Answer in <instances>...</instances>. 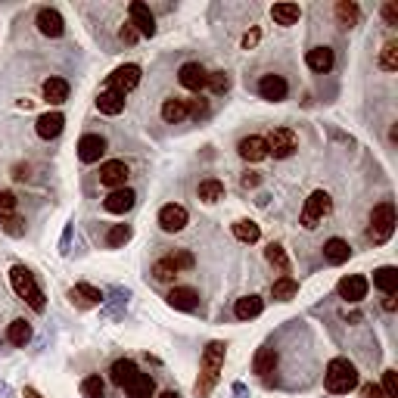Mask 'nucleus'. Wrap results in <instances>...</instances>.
<instances>
[{
  "label": "nucleus",
  "mask_w": 398,
  "mask_h": 398,
  "mask_svg": "<svg viewBox=\"0 0 398 398\" xmlns=\"http://www.w3.org/2000/svg\"><path fill=\"white\" fill-rule=\"evenodd\" d=\"M224 367V343H209L203 351V373L196 380V398H206L212 386L218 383V373Z\"/></svg>",
  "instance_id": "1"
},
{
  "label": "nucleus",
  "mask_w": 398,
  "mask_h": 398,
  "mask_svg": "<svg viewBox=\"0 0 398 398\" xmlns=\"http://www.w3.org/2000/svg\"><path fill=\"white\" fill-rule=\"evenodd\" d=\"M324 386L330 392H336V395H343V392H351L358 386V371L351 361H345V358H333L330 364H327V373H324Z\"/></svg>",
  "instance_id": "2"
},
{
  "label": "nucleus",
  "mask_w": 398,
  "mask_h": 398,
  "mask_svg": "<svg viewBox=\"0 0 398 398\" xmlns=\"http://www.w3.org/2000/svg\"><path fill=\"white\" fill-rule=\"evenodd\" d=\"M10 284H13L16 296H22L28 305H32L38 314H41L44 308H47V302H44V293L38 290V284H34V277L28 268H22V264H16L13 271H10Z\"/></svg>",
  "instance_id": "3"
},
{
  "label": "nucleus",
  "mask_w": 398,
  "mask_h": 398,
  "mask_svg": "<svg viewBox=\"0 0 398 398\" xmlns=\"http://www.w3.org/2000/svg\"><path fill=\"white\" fill-rule=\"evenodd\" d=\"M395 230V209L392 203H380L377 209L371 212V227H367V240L371 243H386Z\"/></svg>",
  "instance_id": "4"
},
{
  "label": "nucleus",
  "mask_w": 398,
  "mask_h": 398,
  "mask_svg": "<svg viewBox=\"0 0 398 398\" xmlns=\"http://www.w3.org/2000/svg\"><path fill=\"white\" fill-rule=\"evenodd\" d=\"M330 209H333V199L324 193V190H314V193L308 196V203H305V209H302V224L305 227H317V221H324L327 215H330Z\"/></svg>",
  "instance_id": "5"
},
{
  "label": "nucleus",
  "mask_w": 398,
  "mask_h": 398,
  "mask_svg": "<svg viewBox=\"0 0 398 398\" xmlns=\"http://www.w3.org/2000/svg\"><path fill=\"white\" fill-rule=\"evenodd\" d=\"M264 147H268V153H274L277 159H286V156L296 153L299 137L293 134L290 128H274V131L268 134V140H264Z\"/></svg>",
  "instance_id": "6"
},
{
  "label": "nucleus",
  "mask_w": 398,
  "mask_h": 398,
  "mask_svg": "<svg viewBox=\"0 0 398 398\" xmlns=\"http://www.w3.org/2000/svg\"><path fill=\"white\" fill-rule=\"evenodd\" d=\"M140 84V66H119L106 82V90H115V94H128Z\"/></svg>",
  "instance_id": "7"
},
{
  "label": "nucleus",
  "mask_w": 398,
  "mask_h": 398,
  "mask_svg": "<svg viewBox=\"0 0 398 398\" xmlns=\"http://www.w3.org/2000/svg\"><path fill=\"white\" fill-rule=\"evenodd\" d=\"M128 16H131L128 25L134 28L137 34H143V38H153V34H156V19H153V13H149L147 3H131Z\"/></svg>",
  "instance_id": "8"
},
{
  "label": "nucleus",
  "mask_w": 398,
  "mask_h": 398,
  "mask_svg": "<svg viewBox=\"0 0 398 398\" xmlns=\"http://www.w3.org/2000/svg\"><path fill=\"white\" fill-rule=\"evenodd\" d=\"M177 82L187 90H196V94H199V90L206 88V82H209V72H206L199 62H184L181 72H177Z\"/></svg>",
  "instance_id": "9"
},
{
  "label": "nucleus",
  "mask_w": 398,
  "mask_h": 398,
  "mask_svg": "<svg viewBox=\"0 0 398 398\" xmlns=\"http://www.w3.org/2000/svg\"><path fill=\"white\" fill-rule=\"evenodd\" d=\"M134 203H137V193H134V190L119 187V190H112V193L106 196V203H103V209H106V212H112V215H125V212H131V209H134Z\"/></svg>",
  "instance_id": "10"
},
{
  "label": "nucleus",
  "mask_w": 398,
  "mask_h": 398,
  "mask_svg": "<svg viewBox=\"0 0 398 398\" xmlns=\"http://www.w3.org/2000/svg\"><path fill=\"white\" fill-rule=\"evenodd\" d=\"M184 224H187V209L184 206H162L159 209V227L165 230V234H177V230H184Z\"/></svg>",
  "instance_id": "11"
},
{
  "label": "nucleus",
  "mask_w": 398,
  "mask_h": 398,
  "mask_svg": "<svg viewBox=\"0 0 398 398\" xmlns=\"http://www.w3.org/2000/svg\"><path fill=\"white\" fill-rule=\"evenodd\" d=\"M339 296L345 299V302H361V299L367 296V277H361V274H349V277H343L339 280Z\"/></svg>",
  "instance_id": "12"
},
{
  "label": "nucleus",
  "mask_w": 398,
  "mask_h": 398,
  "mask_svg": "<svg viewBox=\"0 0 398 398\" xmlns=\"http://www.w3.org/2000/svg\"><path fill=\"white\" fill-rule=\"evenodd\" d=\"M106 153V140H103L100 134H84L82 140H78V159L82 162H100V156Z\"/></svg>",
  "instance_id": "13"
},
{
  "label": "nucleus",
  "mask_w": 398,
  "mask_h": 398,
  "mask_svg": "<svg viewBox=\"0 0 398 398\" xmlns=\"http://www.w3.org/2000/svg\"><path fill=\"white\" fill-rule=\"evenodd\" d=\"M125 181H128V165L122 162V159H112V162H106L100 169V184H106V187H125Z\"/></svg>",
  "instance_id": "14"
},
{
  "label": "nucleus",
  "mask_w": 398,
  "mask_h": 398,
  "mask_svg": "<svg viewBox=\"0 0 398 398\" xmlns=\"http://www.w3.org/2000/svg\"><path fill=\"white\" fill-rule=\"evenodd\" d=\"M38 28H41V34H47V38H60V34L66 32V22H62V16L56 13V10L44 7L41 13H38Z\"/></svg>",
  "instance_id": "15"
},
{
  "label": "nucleus",
  "mask_w": 398,
  "mask_h": 398,
  "mask_svg": "<svg viewBox=\"0 0 398 398\" xmlns=\"http://www.w3.org/2000/svg\"><path fill=\"white\" fill-rule=\"evenodd\" d=\"M286 82L280 78V75H264L262 82H258V94L264 97V100H271V103H277V100H284L286 97Z\"/></svg>",
  "instance_id": "16"
},
{
  "label": "nucleus",
  "mask_w": 398,
  "mask_h": 398,
  "mask_svg": "<svg viewBox=\"0 0 398 398\" xmlns=\"http://www.w3.org/2000/svg\"><path fill=\"white\" fill-rule=\"evenodd\" d=\"M62 125H66V119H62V112H47L38 119V137H44V140H53V137L62 134Z\"/></svg>",
  "instance_id": "17"
},
{
  "label": "nucleus",
  "mask_w": 398,
  "mask_h": 398,
  "mask_svg": "<svg viewBox=\"0 0 398 398\" xmlns=\"http://www.w3.org/2000/svg\"><path fill=\"white\" fill-rule=\"evenodd\" d=\"M137 373H140V371H137V364L131 361V358H119V361L112 364V371H109V377H112V383L119 386V389H125Z\"/></svg>",
  "instance_id": "18"
},
{
  "label": "nucleus",
  "mask_w": 398,
  "mask_h": 398,
  "mask_svg": "<svg viewBox=\"0 0 398 398\" xmlns=\"http://www.w3.org/2000/svg\"><path fill=\"white\" fill-rule=\"evenodd\" d=\"M169 305L177 311H193L196 305H199V296H196V290H190V286H175V290L169 293Z\"/></svg>",
  "instance_id": "19"
},
{
  "label": "nucleus",
  "mask_w": 398,
  "mask_h": 398,
  "mask_svg": "<svg viewBox=\"0 0 398 398\" xmlns=\"http://www.w3.org/2000/svg\"><path fill=\"white\" fill-rule=\"evenodd\" d=\"M240 156L246 162H262L268 156V147H264V137H243L240 140Z\"/></svg>",
  "instance_id": "20"
},
{
  "label": "nucleus",
  "mask_w": 398,
  "mask_h": 398,
  "mask_svg": "<svg viewBox=\"0 0 398 398\" xmlns=\"http://www.w3.org/2000/svg\"><path fill=\"white\" fill-rule=\"evenodd\" d=\"M264 308V302L258 296H243V299H236L234 305V314L240 317V321H252V317H258Z\"/></svg>",
  "instance_id": "21"
},
{
  "label": "nucleus",
  "mask_w": 398,
  "mask_h": 398,
  "mask_svg": "<svg viewBox=\"0 0 398 398\" xmlns=\"http://www.w3.org/2000/svg\"><path fill=\"white\" fill-rule=\"evenodd\" d=\"M349 256H351V249H349V243H345V240H339V236L327 240V246H324V258H327L330 264H343V262H349Z\"/></svg>",
  "instance_id": "22"
},
{
  "label": "nucleus",
  "mask_w": 398,
  "mask_h": 398,
  "mask_svg": "<svg viewBox=\"0 0 398 398\" xmlns=\"http://www.w3.org/2000/svg\"><path fill=\"white\" fill-rule=\"evenodd\" d=\"M271 16H274L277 25H296L302 10H299V3H274V7H271Z\"/></svg>",
  "instance_id": "23"
},
{
  "label": "nucleus",
  "mask_w": 398,
  "mask_h": 398,
  "mask_svg": "<svg viewBox=\"0 0 398 398\" xmlns=\"http://www.w3.org/2000/svg\"><path fill=\"white\" fill-rule=\"evenodd\" d=\"M162 119L169 125H177L187 119V100H181V97H171V100L162 103Z\"/></svg>",
  "instance_id": "24"
},
{
  "label": "nucleus",
  "mask_w": 398,
  "mask_h": 398,
  "mask_svg": "<svg viewBox=\"0 0 398 398\" xmlns=\"http://www.w3.org/2000/svg\"><path fill=\"white\" fill-rule=\"evenodd\" d=\"M97 109H100L103 115H119L125 109V97L115 94V90H103V94L97 97Z\"/></svg>",
  "instance_id": "25"
},
{
  "label": "nucleus",
  "mask_w": 398,
  "mask_h": 398,
  "mask_svg": "<svg viewBox=\"0 0 398 398\" xmlns=\"http://www.w3.org/2000/svg\"><path fill=\"white\" fill-rule=\"evenodd\" d=\"M69 296H72V302H78L82 305V308H90V305H97L100 302V290H97V286H90V284H78V286H72V293H69Z\"/></svg>",
  "instance_id": "26"
},
{
  "label": "nucleus",
  "mask_w": 398,
  "mask_h": 398,
  "mask_svg": "<svg viewBox=\"0 0 398 398\" xmlns=\"http://www.w3.org/2000/svg\"><path fill=\"white\" fill-rule=\"evenodd\" d=\"M69 97V84L62 82V78H47L44 82V100L53 103V106H60V103H66Z\"/></svg>",
  "instance_id": "27"
},
{
  "label": "nucleus",
  "mask_w": 398,
  "mask_h": 398,
  "mask_svg": "<svg viewBox=\"0 0 398 398\" xmlns=\"http://www.w3.org/2000/svg\"><path fill=\"white\" fill-rule=\"evenodd\" d=\"M373 286H380L386 296H395V290H398V271L395 268H380V271H373Z\"/></svg>",
  "instance_id": "28"
},
{
  "label": "nucleus",
  "mask_w": 398,
  "mask_h": 398,
  "mask_svg": "<svg viewBox=\"0 0 398 398\" xmlns=\"http://www.w3.org/2000/svg\"><path fill=\"white\" fill-rule=\"evenodd\" d=\"M125 395L128 398H153V380L147 373H137L128 386H125Z\"/></svg>",
  "instance_id": "29"
},
{
  "label": "nucleus",
  "mask_w": 398,
  "mask_h": 398,
  "mask_svg": "<svg viewBox=\"0 0 398 398\" xmlns=\"http://www.w3.org/2000/svg\"><path fill=\"white\" fill-rule=\"evenodd\" d=\"M308 69H314V72H330L333 69V50L330 47L308 50Z\"/></svg>",
  "instance_id": "30"
},
{
  "label": "nucleus",
  "mask_w": 398,
  "mask_h": 398,
  "mask_svg": "<svg viewBox=\"0 0 398 398\" xmlns=\"http://www.w3.org/2000/svg\"><path fill=\"white\" fill-rule=\"evenodd\" d=\"M196 196H199L203 203H218V199H224V184H221V181H215V177H209V181L199 184Z\"/></svg>",
  "instance_id": "31"
},
{
  "label": "nucleus",
  "mask_w": 398,
  "mask_h": 398,
  "mask_svg": "<svg viewBox=\"0 0 398 398\" xmlns=\"http://www.w3.org/2000/svg\"><path fill=\"white\" fill-rule=\"evenodd\" d=\"M296 293H299V284L293 280V277H280V280L271 286V296H274L277 302H290Z\"/></svg>",
  "instance_id": "32"
},
{
  "label": "nucleus",
  "mask_w": 398,
  "mask_h": 398,
  "mask_svg": "<svg viewBox=\"0 0 398 398\" xmlns=\"http://www.w3.org/2000/svg\"><path fill=\"white\" fill-rule=\"evenodd\" d=\"M256 373L258 377H268V373H274V367H277V351L274 349H258V355H256Z\"/></svg>",
  "instance_id": "33"
},
{
  "label": "nucleus",
  "mask_w": 398,
  "mask_h": 398,
  "mask_svg": "<svg viewBox=\"0 0 398 398\" xmlns=\"http://www.w3.org/2000/svg\"><path fill=\"white\" fill-rule=\"evenodd\" d=\"M234 236L240 240V243H256L258 236H262V230H258L256 221H236L234 224Z\"/></svg>",
  "instance_id": "34"
},
{
  "label": "nucleus",
  "mask_w": 398,
  "mask_h": 398,
  "mask_svg": "<svg viewBox=\"0 0 398 398\" xmlns=\"http://www.w3.org/2000/svg\"><path fill=\"white\" fill-rule=\"evenodd\" d=\"M7 339L13 345H25L28 339H32V327H28L25 321H13V324L7 327Z\"/></svg>",
  "instance_id": "35"
},
{
  "label": "nucleus",
  "mask_w": 398,
  "mask_h": 398,
  "mask_svg": "<svg viewBox=\"0 0 398 398\" xmlns=\"http://www.w3.org/2000/svg\"><path fill=\"white\" fill-rule=\"evenodd\" d=\"M153 277H156V280H159V284H175L177 268L169 262V258H159V262L153 264Z\"/></svg>",
  "instance_id": "36"
},
{
  "label": "nucleus",
  "mask_w": 398,
  "mask_h": 398,
  "mask_svg": "<svg viewBox=\"0 0 398 398\" xmlns=\"http://www.w3.org/2000/svg\"><path fill=\"white\" fill-rule=\"evenodd\" d=\"M336 19L343 28H351L358 22V7L355 3H349V0H339L336 3Z\"/></svg>",
  "instance_id": "37"
},
{
  "label": "nucleus",
  "mask_w": 398,
  "mask_h": 398,
  "mask_svg": "<svg viewBox=\"0 0 398 398\" xmlns=\"http://www.w3.org/2000/svg\"><path fill=\"white\" fill-rule=\"evenodd\" d=\"M131 240V227L128 224H112V227H109V234H106V246H125Z\"/></svg>",
  "instance_id": "38"
},
{
  "label": "nucleus",
  "mask_w": 398,
  "mask_h": 398,
  "mask_svg": "<svg viewBox=\"0 0 398 398\" xmlns=\"http://www.w3.org/2000/svg\"><path fill=\"white\" fill-rule=\"evenodd\" d=\"M380 69H383V72H395V69H398V44L395 41H389L383 47V56H380Z\"/></svg>",
  "instance_id": "39"
},
{
  "label": "nucleus",
  "mask_w": 398,
  "mask_h": 398,
  "mask_svg": "<svg viewBox=\"0 0 398 398\" xmlns=\"http://www.w3.org/2000/svg\"><path fill=\"white\" fill-rule=\"evenodd\" d=\"M16 206H19V199H16L10 190H0V221L13 218L16 215Z\"/></svg>",
  "instance_id": "40"
},
{
  "label": "nucleus",
  "mask_w": 398,
  "mask_h": 398,
  "mask_svg": "<svg viewBox=\"0 0 398 398\" xmlns=\"http://www.w3.org/2000/svg\"><path fill=\"white\" fill-rule=\"evenodd\" d=\"M264 258H268L271 264H277V268H280V271H290V262H286V252H284V246L271 243L268 249H264Z\"/></svg>",
  "instance_id": "41"
},
{
  "label": "nucleus",
  "mask_w": 398,
  "mask_h": 398,
  "mask_svg": "<svg viewBox=\"0 0 398 398\" xmlns=\"http://www.w3.org/2000/svg\"><path fill=\"white\" fill-rule=\"evenodd\" d=\"M206 88H212V94H224V90L230 88L227 72H209V82H206Z\"/></svg>",
  "instance_id": "42"
},
{
  "label": "nucleus",
  "mask_w": 398,
  "mask_h": 398,
  "mask_svg": "<svg viewBox=\"0 0 398 398\" xmlns=\"http://www.w3.org/2000/svg\"><path fill=\"white\" fill-rule=\"evenodd\" d=\"M82 392L88 398H103V392H106V386H103V380L100 377H88L82 383Z\"/></svg>",
  "instance_id": "43"
},
{
  "label": "nucleus",
  "mask_w": 398,
  "mask_h": 398,
  "mask_svg": "<svg viewBox=\"0 0 398 398\" xmlns=\"http://www.w3.org/2000/svg\"><path fill=\"white\" fill-rule=\"evenodd\" d=\"M383 392H386V398H398V373L395 371L383 373Z\"/></svg>",
  "instance_id": "44"
},
{
  "label": "nucleus",
  "mask_w": 398,
  "mask_h": 398,
  "mask_svg": "<svg viewBox=\"0 0 398 398\" xmlns=\"http://www.w3.org/2000/svg\"><path fill=\"white\" fill-rule=\"evenodd\" d=\"M169 262L175 264L177 271H181V268H193V256H190V252H184V249H175V252H171Z\"/></svg>",
  "instance_id": "45"
},
{
  "label": "nucleus",
  "mask_w": 398,
  "mask_h": 398,
  "mask_svg": "<svg viewBox=\"0 0 398 398\" xmlns=\"http://www.w3.org/2000/svg\"><path fill=\"white\" fill-rule=\"evenodd\" d=\"M22 224H25V221H22V218H7V221H3V230H7V234L10 236H19L22 234V230H25V227H22Z\"/></svg>",
  "instance_id": "46"
},
{
  "label": "nucleus",
  "mask_w": 398,
  "mask_h": 398,
  "mask_svg": "<svg viewBox=\"0 0 398 398\" xmlns=\"http://www.w3.org/2000/svg\"><path fill=\"white\" fill-rule=\"evenodd\" d=\"M119 38H122V41H125V44H134V41H137V38H140V34H137V32H134V28H131V25H128V22H125V25H122V32H119Z\"/></svg>",
  "instance_id": "47"
},
{
  "label": "nucleus",
  "mask_w": 398,
  "mask_h": 398,
  "mask_svg": "<svg viewBox=\"0 0 398 398\" xmlns=\"http://www.w3.org/2000/svg\"><path fill=\"white\" fill-rule=\"evenodd\" d=\"M383 16H386V22H389V25H398V7H395V3H386Z\"/></svg>",
  "instance_id": "48"
},
{
  "label": "nucleus",
  "mask_w": 398,
  "mask_h": 398,
  "mask_svg": "<svg viewBox=\"0 0 398 398\" xmlns=\"http://www.w3.org/2000/svg\"><path fill=\"white\" fill-rule=\"evenodd\" d=\"M187 115H206V100H193V103H187Z\"/></svg>",
  "instance_id": "49"
},
{
  "label": "nucleus",
  "mask_w": 398,
  "mask_h": 398,
  "mask_svg": "<svg viewBox=\"0 0 398 398\" xmlns=\"http://www.w3.org/2000/svg\"><path fill=\"white\" fill-rule=\"evenodd\" d=\"M361 395H364V398H383V389H380V386H364V392H361Z\"/></svg>",
  "instance_id": "50"
},
{
  "label": "nucleus",
  "mask_w": 398,
  "mask_h": 398,
  "mask_svg": "<svg viewBox=\"0 0 398 398\" xmlns=\"http://www.w3.org/2000/svg\"><path fill=\"white\" fill-rule=\"evenodd\" d=\"M395 305H398L395 296H386V299H383V308H386V311H395Z\"/></svg>",
  "instance_id": "51"
},
{
  "label": "nucleus",
  "mask_w": 398,
  "mask_h": 398,
  "mask_svg": "<svg viewBox=\"0 0 398 398\" xmlns=\"http://www.w3.org/2000/svg\"><path fill=\"white\" fill-rule=\"evenodd\" d=\"M256 184H258V175H246L243 177V187H256Z\"/></svg>",
  "instance_id": "52"
},
{
  "label": "nucleus",
  "mask_w": 398,
  "mask_h": 398,
  "mask_svg": "<svg viewBox=\"0 0 398 398\" xmlns=\"http://www.w3.org/2000/svg\"><path fill=\"white\" fill-rule=\"evenodd\" d=\"M258 41V32H252V34H246V38H243V44H246V47H252V44H256Z\"/></svg>",
  "instance_id": "53"
},
{
  "label": "nucleus",
  "mask_w": 398,
  "mask_h": 398,
  "mask_svg": "<svg viewBox=\"0 0 398 398\" xmlns=\"http://www.w3.org/2000/svg\"><path fill=\"white\" fill-rule=\"evenodd\" d=\"M25 398H41V395H38V389H25Z\"/></svg>",
  "instance_id": "54"
},
{
  "label": "nucleus",
  "mask_w": 398,
  "mask_h": 398,
  "mask_svg": "<svg viewBox=\"0 0 398 398\" xmlns=\"http://www.w3.org/2000/svg\"><path fill=\"white\" fill-rule=\"evenodd\" d=\"M159 398H181V395H177V392H162Z\"/></svg>",
  "instance_id": "55"
}]
</instances>
